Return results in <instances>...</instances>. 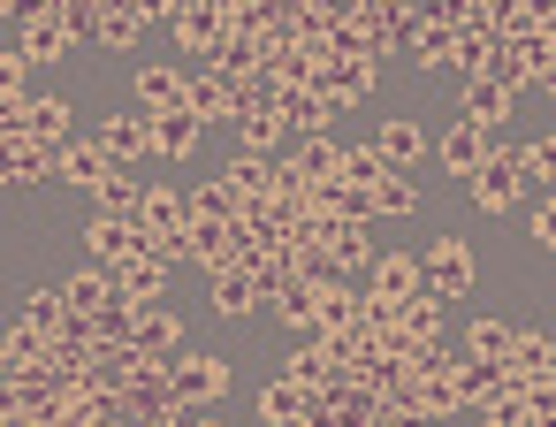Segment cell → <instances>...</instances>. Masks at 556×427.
Segmentation results:
<instances>
[{"label":"cell","mask_w":556,"mask_h":427,"mask_svg":"<svg viewBox=\"0 0 556 427\" xmlns=\"http://www.w3.org/2000/svg\"><path fill=\"white\" fill-rule=\"evenodd\" d=\"M518 16H526V24H548V16H556V0H518Z\"/></svg>","instance_id":"bcb514c9"},{"label":"cell","mask_w":556,"mask_h":427,"mask_svg":"<svg viewBox=\"0 0 556 427\" xmlns=\"http://www.w3.org/2000/svg\"><path fill=\"white\" fill-rule=\"evenodd\" d=\"M237 138H244V153H275V146L298 138V130H290L282 108H252V115H237Z\"/></svg>","instance_id":"f546056e"},{"label":"cell","mask_w":556,"mask_h":427,"mask_svg":"<svg viewBox=\"0 0 556 427\" xmlns=\"http://www.w3.org/2000/svg\"><path fill=\"white\" fill-rule=\"evenodd\" d=\"M62 290H70V305H77V321H100V313H108V305H115V298H123V290H115V275H108V267H100V260H92V267H85V275H70V282H62Z\"/></svg>","instance_id":"cb8c5ba5"},{"label":"cell","mask_w":556,"mask_h":427,"mask_svg":"<svg viewBox=\"0 0 556 427\" xmlns=\"http://www.w3.org/2000/svg\"><path fill=\"white\" fill-rule=\"evenodd\" d=\"M100 24H108L100 0H62V32H70V39H100Z\"/></svg>","instance_id":"7bdbcfd3"},{"label":"cell","mask_w":556,"mask_h":427,"mask_svg":"<svg viewBox=\"0 0 556 427\" xmlns=\"http://www.w3.org/2000/svg\"><path fill=\"white\" fill-rule=\"evenodd\" d=\"M260 305H267V290H260L252 267H222V275H214V313H222V321H244V313H260Z\"/></svg>","instance_id":"e0dca14e"},{"label":"cell","mask_w":556,"mask_h":427,"mask_svg":"<svg viewBox=\"0 0 556 427\" xmlns=\"http://www.w3.org/2000/svg\"><path fill=\"white\" fill-rule=\"evenodd\" d=\"M176 16H184V0H138V24L146 32H176Z\"/></svg>","instance_id":"ee69618b"},{"label":"cell","mask_w":556,"mask_h":427,"mask_svg":"<svg viewBox=\"0 0 556 427\" xmlns=\"http://www.w3.org/2000/svg\"><path fill=\"white\" fill-rule=\"evenodd\" d=\"M366 290H374V298H419V290H427V260H412V252H381V260L366 267Z\"/></svg>","instance_id":"9a60e30c"},{"label":"cell","mask_w":556,"mask_h":427,"mask_svg":"<svg viewBox=\"0 0 556 427\" xmlns=\"http://www.w3.org/2000/svg\"><path fill=\"white\" fill-rule=\"evenodd\" d=\"M548 39H556V16H548Z\"/></svg>","instance_id":"c3c4849f"},{"label":"cell","mask_w":556,"mask_h":427,"mask_svg":"<svg viewBox=\"0 0 556 427\" xmlns=\"http://www.w3.org/2000/svg\"><path fill=\"white\" fill-rule=\"evenodd\" d=\"M85 244H92V260H100V267H123V260H138V252H146L153 237H146L138 222H115V214H92V222H85Z\"/></svg>","instance_id":"52a82bcc"},{"label":"cell","mask_w":556,"mask_h":427,"mask_svg":"<svg viewBox=\"0 0 556 427\" xmlns=\"http://www.w3.org/2000/svg\"><path fill=\"white\" fill-rule=\"evenodd\" d=\"M533 244H548V252H556V191H541V199H533Z\"/></svg>","instance_id":"f6af8a7d"},{"label":"cell","mask_w":556,"mask_h":427,"mask_svg":"<svg viewBox=\"0 0 556 427\" xmlns=\"http://www.w3.org/2000/svg\"><path fill=\"white\" fill-rule=\"evenodd\" d=\"M214 70L244 85V77H260V70H267V47H260V39H244V32H229V39H222V54H214Z\"/></svg>","instance_id":"1f68e13d"},{"label":"cell","mask_w":556,"mask_h":427,"mask_svg":"<svg viewBox=\"0 0 556 427\" xmlns=\"http://www.w3.org/2000/svg\"><path fill=\"white\" fill-rule=\"evenodd\" d=\"M526 427H533V419H526Z\"/></svg>","instance_id":"f907efd6"},{"label":"cell","mask_w":556,"mask_h":427,"mask_svg":"<svg viewBox=\"0 0 556 427\" xmlns=\"http://www.w3.org/2000/svg\"><path fill=\"white\" fill-rule=\"evenodd\" d=\"M184 336H191V328H184V313H176V305H146L130 343H138V359H146V366H176V359H184Z\"/></svg>","instance_id":"3957f363"},{"label":"cell","mask_w":556,"mask_h":427,"mask_svg":"<svg viewBox=\"0 0 556 427\" xmlns=\"http://www.w3.org/2000/svg\"><path fill=\"white\" fill-rule=\"evenodd\" d=\"M282 168H290L298 184H336V176H343V146H336V138H298V153H290Z\"/></svg>","instance_id":"d6986e66"},{"label":"cell","mask_w":556,"mask_h":427,"mask_svg":"<svg viewBox=\"0 0 556 427\" xmlns=\"http://www.w3.org/2000/svg\"><path fill=\"white\" fill-rule=\"evenodd\" d=\"M244 206H237V191L229 184H199L191 191V222H237Z\"/></svg>","instance_id":"ab89813d"},{"label":"cell","mask_w":556,"mask_h":427,"mask_svg":"<svg viewBox=\"0 0 556 427\" xmlns=\"http://www.w3.org/2000/svg\"><path fill=\"white\" fill-rule=\"evenodd\" d=\"M282 374H290L298 389H328L343 366L328 359V336H320V343H290V351H282Z\"/></svg>","instance_id":"d4e9b609"},{"label":"cell","mask_w":556,"mask_h":427,"mask_svg":"<svg viewBox=\"0 0 556 427\" xmlns=\"http://www.w3.org/2000/svg\"><path fill=\"white\" fill-rule=\"evenodd\" d=\"M24 77H31V47H24V32H9V47H0V92H24Z\"/></svg>","instance_id":"b9f144b4"},{"label":"cell","mask_w":556,"mask_h":427,"mask_svg":"<svg viewBox=\"0 0 556 427\" xmlns=\"http://www.w3.org/2000/svg\"><path fill=\"white\" fill-rule=\"evenodd\" d=\"M237 92H244V85L206 62V77H191V115H199L206 130H214V123H237Z\"/></svg>","instance_id":"2e32d148"},{"label":"cell","mask_w":556,"mask_h":427,"mask_svg":"<svg viewBox=\"0 0 556 427\" xmlns=\"http://www.w3.org/2000/svg\"><path fill=\"white\" fill-rule=\"evenodd\" d=\"M374 77H381V62H366V54H328L320 62V100H336V108H358L366 92H374Z\"/></svg>","instance_id":"277c9868"},{"label":"cell","mask_w":556,"mask_h":427,"mask_svg":"<svg viewBox=\"0 0 556 427\" xmlns=\"http://www.w3.org/2000/svg\"><path fill=\"white\" fill-rule=\"evenodd\" d=\"M526 191H533V184H526L510 161H488V168L472 176V206H480V214H518V206H526Z\"/></svg>","instance_id":"9c48e42d"},{"label":"cell","mask_w":556,"mask_h":427,"mask_svg":"<svg viewBox=\"0 0 556 427\" xmlns=\"http://www.w3.org/2000/svg\"><path fill=\"white\" fill-rule=\"evenodd\" d=\"M92 138L115 153V168H130V161H153V115H146V108H123V115H108Z\"/></svg>","instance_id":"5b68a950"},{"label":"cell","mask_w":556,"mask_h":427,"mask_svg":"<svg viewBox=\"0 0 556 427\" xmlns=\"http://www.w3.org/2000/svg\"><path fill=\"white\" fill-rule=\"evenodd\" d=\"M503 366H510L518 381H541V374H556V336H548V328H518Z\"/></svg>","instance_id":"ffe728a7"},{"label":"cell","mask_w":556,"mask_h":427,"mask_svg":"<svg viewBox=\"0 0 556 427\" xmlns=\"http://www.w3.org/2000/svg\"><path fill=\"white\" fill-rule=\"evenodd\" d=\"M282 115H290V130H298V138H328L336 100H320V92H290V100H282Z\"/></svg>","instance_id":"836d02e7"},{"label":"cell","mask_w":556,"mask_h":427,"mask_svg":"<svg viewBox=\"0 0 556 427\" xmlns=\"http://www.w3.org/2000/svg\"><path fill=\"white\" fill-rule=\"evenodd\" d=\"M168 39H176L184 54H206V62H214V54H222V39H229V16H222V9H199V0H184V16H176V32H168Z\"/></svg>","instance_id":"8fae6325"},{"label":"cell","mask_w":556,"mask_h":427,"mask_svg":"<svg viewBox=\"0 0 556 427\" xmlns=\"http://www.w3.org/2000/svg\"><path fill=\"white\" fill-rule=\"evenodd\" d=\"M366 199H374V222H381V214H419V184H412L404 168H389Z\"/></svg>","instance_id":"e575fe53"},{"label":"cell","mask_w":556,"mask_h":427,"mask_svg":"<svg viewBox=\"0 0 556 427\" xmlns=\"http://www.w3.org/2000/svg\"><path fill=\"white\" fill-rule=\"evenodd\" d=\"M305 404H313V389H298L290 374H275V381L260 389V419H267V427H305Z\"/></svg>","instance_id":"484cf974"},{"label":"cell","mask_w":556,"mask_h":427,"mask_svg":"<svg viewBox=\"0 0 556 427\" xmlns=\"http://www.w3.org/2000/svg\"><path fill=\"white\" fill-rule=\"evenodd\" d=\"M472 282H480V275H472V244H465V237H434V244H427V290H434L442 305H457V298H472Z\"/></svg>","instance_id":"6da1fadb"},{"label":"cell","mask_w":556,"mask_h":427,"mask_svg":"<svg viewBox=\"0 0 556 427\" xmlns=\"http://www.w3.org/2000/svg\"><path fill=\"white\" fill-rule=\"evenodd\" d=\"M176 397H184V404H214V397H229V359H214V351H184V359H176Z\"/></svg>","instance_id":"ba28073f"},{"label":"cell","mask_w":556,"mask_h":427,"mask_svg":"<svg viewBox=\"0 0 556 427\" xmlns=\"http://www.w3.org/2000/svg\"><path fill=\"white\" fill-rule=\"evenodd\" d=\"M495 62H503V32L472 9V24L457 32V77H495Z\"/></svg>","instance_id":"7c38bea8"},{"label":"cell","mask_w":556,"mask_h":427,"mask_svg":"<svg viewBox=\"0 0 556 427\" xmlns=\"http://www.w3.org/2000/svg\"><path fill=\"white\" fill-rule=\"evenodd\" d=\"M199 146H206V123H199L191 108H176V115H153V153L184 161V153H199Z\"/></svg>","instance_id":"7402d4cb"},{"label":"cell","mask_w":556,"mask_h":427,"mask_svg":"<svg viewBox=\"0 0 556 427\" xmlns=\"http://www.w3.org/2000/svg\"><path fill=\"white\" fill-rule=\"evenodd\" d=\"M24 321H31L39 336H70V328H77V305H70V290L54 282V290H31V298H24Z\"/></svg>","instance_id":"f1b7e54d"},{"label":"cell","mask_w":556,"mask_h":427,"mask_svg":"<svg viewBox=\"0 0 556 427\" xmlns=\"http://www.w3.org/2000/svg\"><path fill=\"white\" fill-rule=\"evenodd\" d=\"M24 138H39V146H54V153H62V146L77 138L70 100H62V92H39V100H31V130H24Z\"/></svg>","instance_id":"44dd1931"},{"label":"cell","mask_w":556,"mask_h":427,"mask_svg":"<svg viewBox=\"0 0 556 427\" xmlns=\"http://www.w3.org/2000/svg\"><path fill=\"white\" fill-rule=\"evenodd\" d=\"M495 146H503V138H495L488 123H457V130H450V138L434 146V161H442V168H450L457 184H472V176H480V168L495 161Z\"/></svg>","instance_id":"7a4b0ae2"},{"label":"cell","mask_w":556,"mask_h":427,"mask_svg":"<svg viewBox=\"0 0 556 427\" xmlns=\"http://www.w3.org/2000/svg\"><path fill=\"white\" fill-rule=\"evenodd\" d=\"M222 184L237 191V206H260V199H275V161L267 153H237Z\"/></svg>","instance_id":"603a6c76"},{"label":"cell","mask_w":556,"mask_h":427,"mask_svg":"<svg viewBox=\"0 0 556 427\" xmlns=\"http://www.w3.org/2000/svg\"><path fill=\"white\" fill-rule=\"evenodd\" d=\"M39 176H62V153L39 146V138H9V184L24 191V184H39Z\"/></svg>","instance_id":"4316f807"},{"label":"cell","mask_w":556,"mask_h":427,"mask_svg":"<svg viewBox=\"0 0 556 427\" xmlns=\"http://www.w3.org/2000/svg\"><path fill=\"white\" fill-rule=\"evenodd\" d=\"M533 92H541V100H556V62H548V70L533 77Z\"/></svg>","instance_id":"7dc6e473"},{"label":"cell","mask_w":556,"mask_h":427,"mask_svg":"<svg viewBox=\"0 0 556 427\" xmlns=\"http://www.w3.org/2000/svg\"><path fill=\"white\" fill-rule=\"evenodd\" d=\"M503 381H510V366H503V359H465V366H457V397H465V404L495 397Z\"/></svg>","instance_id":"8d00e7d4"},{"label":"cell","mask_w":556,"mask_h":427,"mask_svg":"<svg viewBox=\"0 0 556 427\" xmlns=\"http://www.w3.org/2000/svg\"><path fill=\"white\" fill-rule=\"evenodd\" d=\"M138 206H146V184H130L123 168L100 184V214H115V222H138Z\"/></svg>","instance_id":"f35d334b"},{"label":"cell","mask_w":556,"mask_h":427,"mask_svg":"<svg viewBox=\"0 0 556 427\" xmlns=\"http://www.w3.org/2000/svg\"><path fill=\"white\" fill-rule=\"evenodd\" d=\"M434 427H442V419H434Z\"/></svg>","instance_id":"816d5d0a"},{"label":"cell","mask_w":556,"mask_h":427,"mask_svg":"<svg viewBox=\"0 0 556 427\" xmlns=\"http://www.w3.org/2000/svg\"><path fill=\"white\" fill-rule=\"evenodd\" d=\"M419 70H457V32H442V24H427L419 16V32H412V47H404Z\"/></svg>","instance_id":"4dcf8cb0"},{"label":"cell","mask_w":556,"mask_h":427,"mask_svg":"<svg viewBox=\"0 0 556 427\" xmlns=\"http://www.w3.org/2000/svg\"><path fill=\"white\" fill-rule=\"evenodd\" d=\"M191 427H214V419H191Z\"/></svg>","instance_id":"681fc988"},{"label":"cell","mask_w":556,"mask_h":427,"mask_svg":"<svg viewBox=\"0 0 556 427\" xmlns=\"http://www.w3.org/2000/svg\"><path fill=\"white\" fill-rule=\"evenodd\" d=\"M108 275H115V290H123L130 305H168V260H153V244H146L138 260L108 267Z\"/></svg>","instance_id":"30bf717a"},{"label":"cell","mask_w":556,"mask_h":427,"mask_svg":"<svg viewBox=\"0 0 556 427\" xmlns=\"http://www.w3.org/2000/svg\"><path fill=\"white\" fill-rule=\"evenodd\" d=\"M374 146H381V161H389V168H404V176H412V168H419V161L434 153V146H427V130H419L412 115H396V123H381V138H374Z\"/></svg>","instance_id":"ac0fdd59"},{"label":"cell","mask_w":556,"mask_h":427,"mask_svg":"<svg viewBox=\"0 0 556 427\" xmlns=\"http://www.w3.org/2000/svg\"><path fill=\"white\" fill-rule=\"evenodd\" d=\"M229 252H237V222H191V267L222 275V267H229Z\"/></svg>","instance_id":"83f0119b"},{"label":"cell","mask_w":556,"mask_h":427,"mask_svg":"<svg viewBox=\"0 0 556 427\" xmlns=\"http://www.w3.org/2000/svg\"><path fill=\"white\" fill-rule=\"evenodd\" d=\"M115 176V153L100 146V138H70L62 146V184H77V191H92L100 199V184Z\"/></svg>","instance_id":"5bb4252c"},{"label":"cell","mask_w":556,"mask_h":427,"mask_svg":"<svg viewBox=\"0 0 556 427\" xmlns=\"http://www.w3.org/2000/svg\"><path fill=\"white\" fill-rule=\"evenodd\" d=\"M381 176H389L381 146H343V184H351V191H374Z\"/></svg>","instance_id":"74e56055"},{"label":"cell","mask_w":556,"mask_h":427,"mask_svg":"<svg viewBox=\"0 0 556 427\" xmlns=\"http://www.w3.org/2000/svg\"><path fill=\"white\" fill-rule=\"evenodd\" d=\"M510 108H518V92L495 85V77H465V92H457V115H465V123H488V130H503Z\"/></svg>","instance_id":"4fadbf2b"},{"label":"cell","mask_w":556,"mask_h":427,"mask_svg":"<svg viewBox=\"0 0 556 427\" xmlns=\"http://www.w3.org/2000/svg\"><path fill=\"white\" fill-rule=\"evenodd\" d=\"M130 100H138L146 115H176V108H191V77L168 70V62H153V70L130 77Z\"/></svg>","instance_id":"8992f818"},{"label":"cell","mask_w":556,"mask_h":427,"mask_svg":"<svg viewBox=\"0 0 556 427\" xmlns=\"http://www.w3.org/2000/svg\"><path fill=\"white\" fill-rule=\"evenodd\" d=\"M396 328H404L412 343H434V336H442V298H434V290L404 298V305H396Z\"/></svg>","instance_id":"d6a6232c"},{"label":"cell","mask_w":556,"mask_h":427,"mask_svg":"<svg viewBox=\"0 0 556 427\" xmlns=\"http://www.w3.org/2000/svg\"><path fill=\"white\" fill-rule=\"evenodd\" d=\"M510 321H495V313H480L472 328H465V359H510Z\"/></svg>","instance_id":"d590c367"},{"label":"cell","mask_w":556,"mask_h":427,"mask_svg":"<svg viewBox=\"0 0 556 427\" xmlns=\"http://www.w3.org/2000/svg\"><path fill=\"white\" fill-rule=\"evenodd\" d=\"M313 305H320V282H313V275H298V282L275 298V321H282V328H298V321H313Z\"/></svg>","instance_id":"60d3db41"}]
</instances>
